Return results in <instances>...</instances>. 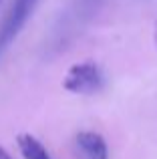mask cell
Masks as SVG:
<instances>
[{"instance_id":"5b68a950","label":"cell","mask_w":157,"mask_h":159,"mask_svg":"<svg viewBox=\"0 0 157 159\" xmlns=\"http://www.w3.org/2000/svg\"><path fill=\"white\" fill-rule=\"evenodd\" d=\"M0 159H12V157H10V155H8V153H6V151H4V149H2V147H0Z\"/></svg>"},{"instance_id":"8992f818","label":"cell","mask_w":157,"mask_h":159,"mask_svg":"<svg viewBox=\"0 0 157 159\" xmlns=\"http://www.w3.org/2000/svg\"><path fill=\"white\" fill-rule=\"evenodd\" d=\"M155 44H157V20H155Z\"/></svg>"},{"instance_id":"6da1fadb","label":"cell","mask_w":157,"mask_h":159,"mask_svg":"<svg viewBox=\"0 0 157 159\" xmlns=\"http://www.w3.org/2000/svg\"><path fill=\"white\" fill-rule=\"evenodd\" d=\"M65 91L75 95H97L105 87V75L101 66L93 61L77 62L67 70L63 79Z\"/></svg>"},{"instance_id":"3957f363","label":"cell","mask_w":157,"mask_h":159,"mask_svg":"<svg viewBox=\"0 0 157 159\" xmlns=\"http://www.w3.org/2000/svg\"><path fill=\"white\" fill-rule=\"evenodd\" d=\"M75 143L85 159H109V147L103 135L95 131H81L77 133Z\"/></svg>"},{"instance_id":"277c9868","label":"cell","mask_w":157,"mask_h":159,"mask_svg":"<svg viewBox=\"0 0 157 159\" xmlns=\"http://www.w3.org/2000/svg\"><path fill=\"white\" fill-rule=\"evenodd\" d=\"M16 143H18V149L24 159H52L47 147L30 133H20L16 137Z\"/></svg>"},{"instance_id":"7a4b0ae2","label":"cell","mask_w":157,"mask_h":159,"mask_svg":"<svg viewBox=\"0 0 157 159\" xmlns=\"http://www.w3.org/2000/svg\"><path fill=\"white\" fill-rule=\"evenodd\" d=\"M38 4V0H14L8 10L6 18L2 22V28H0V52L16 39L22 26L26 24V20L30 18L34 6Z\"/></svg>"}]
</instances>
